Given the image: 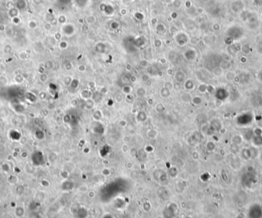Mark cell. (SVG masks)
I'll list each match as a JSON object with an SVG mask.
<instances>
[{
    "instance_id": "1",
    "label": "cell",
    "mask_w": 262,
    "mask_h": 218,
    "mask_svg": "<svg viewBox=\"0 0 262 218\" xmlns=\"http://www.w3.org/2000/svg\"><path fill=\"white\" fill-rule=\"evenodd\" d=\"M81 95V98H84V99H89L91 97V94H90V90H84L81 92L80 94Z\"/></svg>"
},
{
    "instance_id": "2",
    "label": "cell",
    "mask_w": 262,
    "mask_h": 218,
    "mask_svg": "<svg viewBox=\"0 0 262 218\" xmlns=\"http://www.w3.org/2000/svg\"><path fill=\"white\" fill-rule=\"evenodd\" d=\"M146 90L143 87H140V88L137 90V95L138 97H143L146 95Z\"/></svg>"
},
{
    "instance_id": "3",
    "label": "cell",
    "mask_w": 262,
    "mask_h": 218,
    "mask_svg": "<svg viewBox=\"0 0 262 218\" xmlns=\"http://www.w3.org/2000/svg\"><path fill=\"white\" fill-rule=\"evenodd\" d=\"M170 90H169V89H167V88H166V87H165V88H163L162 90H161V95L164 97V98H166V97H168L169 96V94H170Z\"/></svg>"
},
{
    "instance_id": "4",
    "label": "cell",
    "mask_w": 262,
    "mask_h": 218,
    "mask_svg": "<svg viewBox=\"0 0 262 218\" xmlns=\"http://www.w3.org/2000/svg\"><path fill=\"white\" fill-rule=\"evenodd\" d=\"M123 93H125L126 95H127V94H130V93L132 92V87H130L129 86L126 85V86H124L123 87Z\"/></svg>"
},
{
    "instance_id": "5",
    "label": "cell",
    "mask_w": 262,
    "mask_h": 218,
    "mask_svg": "<svg viewBox=\"0 0 262 218\" xmlns=\"http://www.w3.org/2000/svg\"><path fill=\"white\" fill-rule=\"evenodd\" d=\"M126 120H124V119H122V120H120V122H119V123H118V125L120 126V127H125L126 125Z\"/></svg>"
},
{
    "instance_id": "6",
    "label": "cell",
    "mask_w": 262,
    "mask_h": 218,
    "mask_svg": "<svg viewBox=\"0 0 262 218\" xmlns=\"http://www.w3.org/2000/svg\"><path fill=\"white\" fill-rule=\"evenodd\" d=\"M48 80V76L46 74H42L41 75L40 77V80L42 81V82H45L46 80Z\"/></svg>"
},
{
    "instance_id": "7",
    "label": "cell",
    "mask_w": 262,
    "mask_h": 218,
    "mask_svg": "<svg viewBox=\"0 0 262 218\" xmlns=\"http://www.w3.org/2000/svg\"><path fill=\"white\" fill-rule=\"evenodd\" d=\"M28 26H29V28H35L37 26V23H35L34 21H31V22H29V24H28Z\"/></svg>"
},
{
    "instance_id": "8",
    "label": "cell",
    "mask_w": 262,
    "mask_h": 218,
    "mask_svg": "<svg viewBox=\"0 0 262 218\" xmlns=\"http://www.w3.org/2000/svg\"><path fill=\"white\" fill-rule=\"evenodd\" d=\"M100 91H101V93H103V94H107V93L108 92V88H107L106 86H105V87H102V88L100 90Z\"/></svg>"
},
{
    "instance_id": "9",
    "label": "cell",
    "mask_w": 262,
    "mask_h": 218,
    "mask_svg": "<svg viewBox=\"0 0 262 218\" xmlns=\"http://www.w3.org/2000/svg\"><path fill=\"white\" fill-rule=\"evenodd\" d=\"M152 132H153V133H154L155 134H156V135H157V133H157V132H156V130H155V129H152ZM152 132H151V130H150V132H149V133H152ZM151 135H153V134L148 135V137H150V136ZM156 135H154V136H152V138H155V137L156 136Z\"/></svg>"
},
{
    "instance_id": "10",
    "label": "cell",
    "mask_w": 262,
    "mask_h": 218,
    "mask_svg": "<svg viewBox=\"0 0 262 218\" xmlns=\"http://www.w3.org/2000/svg\"><path fill=\"white\" fill-rule=\"evenodd\" d=\"M79 70L80 71H84L85 70V67L84 65H80L79 66Z\"/></svg>"
},
{
    "instance_id": "11",
    "label": "cell",
    "mask_w": 262,
    "mask_h": 218,
    "mask_svg": "<svg viewBox=\"0 0 262 218\" xmlns=\"http://www.w3.org/2000/svg\"><path fill=\"white\" fill-rule=\"evenodd\" d=\"M127 149H128L127 146H126V145H123V152H126Z\"/></svg>"
},
{
    "instance_id": "12",
    "label": "cell",
    "mask_w": 262,
    "mask_h": 218,
    "mask_svg": "<svg viewBox=\"0 0 262 218\" xmlns=\"http://www.w3.org/2000/svg\"><path fill=\"white\" fill-rule=\"evenodd\" d=\"M33 1L35 4H39L41 3V0H33Z\"/></svg>"
},
{
    "instance_id": "13",
    "label": "cell",
    "mask_w": 262,
    "mask_h": 218,
    "mask_svg": "<svg viewBox=\"0 0 262 218\" xmlns=\"http://www.w3.org/2000/svg\"><path fill=\"white\" fill-rule=\"evenodd\" d=\"M130 81H131V82H135V81H136L135 77H131V78H130Z\"/></svg>"
},
{
    "instance_id": "14",
    "label": "cell",
    "mask_w": 262,
    "mask_h": 218,
    "mask_svg": "<svg viewBox=\"0 0 262 218\" xmlns=\"http://www.w3.org/2000/svg\"><path fill=\"white\" fill-rule=\"evenodd\" d=\"M128 139H129V137H124V138H123V141H124V142H128V141H129Z\"/></svg>"
}]
</instances>
